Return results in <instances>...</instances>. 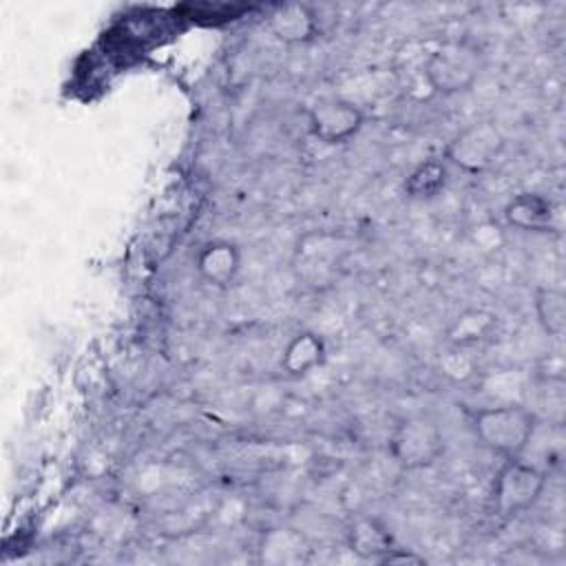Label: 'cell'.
Returning a JSON list of instances; mask_svg holds the SVG:
<instances>
[{
	"mask_svg": "<svg viewBox=\"0 0 566 566\" xmlns=\"http://www.w3.org/2000/svg\"><path fill=\"white\" fill-rule=\"evenodd\" d=\"M546 486V471L524 458L504 460L493 480V509L502 517L531 509Z\"/></svg>",
	"mask_w": 566,
	"mask_h": 566,
	"instance_id": "cell-4",
	"label": "cell"
},
{
	"mask_svg": "<svg viewBox=\"0 0 566 566\" xmlns=\"http://www.w3.org/2000/svg\"><path fill=\"white\" fill-rule=\"evenodd\" d=\"M504 144L506 139L502 130L493 122L480 119L467 124L449 139L444 148V159L469 175H480L497 161Z\"/></svg>",
	"mask_w": 566,
	"mask_h": 566,
	"instance_id": "cell-5",
	"label": "cell"
},
{
	"mask_svg": "<svg viewBox=\"0 0 566 566\" xmlns=\"http://www.w3.org/2000/svg\"><path fill=\"white\" fill-rule=\"evenodd\" d=\"M268 29L283 44H307L318 35V15L305 2L276 4L268 13Z\"/></svg>",
	"mask_w": 566,
	"mask_h": 566,
	"instance_id": "cell-7",
	"label": "cell"
},
{
	"mask_svg": "<svg viewBox=\"0 0 566 566\" xmlns=\"http://www.w3.org/2000/svg\"><path fill=\"white\" fill-rule=\"evenodd\" d=\"M469 347H453L449 345V352L440 356V369L444 376L453 380H467L473 374V358L467 354Z\"/></svg>",
	"mask_w": 566,
	"mask_h": 566,
	"instance_id": "cell-16",
	"label": "cell"
},
{
	"mask_svg": "<svg viewBox=\"0 0 566 566\" xmlns=\"http://www.w3.org/2000/svg\"><path fill=\"white\" fill-rule=\"evenodd\" d=\"M480 51L467 40H447L424 62V80L433 93H467L480 77Z\"/></svg>",
	"mask_w": 566,
	"mask_h": 566,
	"instance_id": "cell-2",
	"label": "cell"
},
{
	"mask_svg": "<svg viewBox=\"0 0 566 566\" xmlns=\"http://www.w3.org/2000/svg\"><path fill=\"white\" fill-rule=\"evenodd\" d=\"M195 268L208 285L228 287L241 270V250L228 239L206 241L195 256Z\"/></svg>",
	"mask_w": 566,
	"mask_h": 566,
	"instance_id": "cell-8",
	"label": "cell"
},
{
	"mask_svg": "<svg viewBox=\"0 0 566 566\" xmlns=\"http://www.w3.org/2000/svg\"><path fill=\"white\" fill-rule=\"evenodd\" d=\"M347 548L363 559H382L396 548L394 535L376 515H358L347 526Z\"/></svg>",
	"mask_w": 566,
	"mask_h": 566,
	"instance_id": "cell-10",
	"label": "cell"
},
{
	"mask_svg": "<svg viewBox=\"0 0 566 566\" xmlns=\"http://www.w3.org/2000/svg\"><path fill=\"white\" fill-rule=\"evenodd\" d=\"M497 329V316L484 307L460 312L447 327V343L453 347H473L489 340Z\"/></svg>",
	"mask_w": 566,
	"mask_h": 566,
	"instance_id": "cell-12",
	"label": "cell"
},
{
	"mask_svg": "<svg viewBox=\"0 0 566 566\" xmlns=\"http://www.w3.org/2000/svg\"><path fill=\"white\" fill-rule=\"evenodd\" d=\"M259 553L268 564H298L307 559L310 544L296 528H276L263 537Z\"/></svg>",
	"mask_w": 566,
	"mask_h": 566,
	"instance_id": "cell-13",
	"label": "cell"
},
{
	"mask_svg": "<svg viewBox=\"0 0 566 566\" xmlns=\"http://www.w3.org/2000/svg\"><path fill=\"white\" fill-rule=\"evenodd\" d=\"M504 221L522 232L546 234L555 230V208L539 192H520L506 201Z\"/></svg>",
	"mask_w": 566,
	"mask_h": 566,
	"instance_id": "cell-9",
	"label": "cell"
},
{
	"mask_svg": "<svg viewBox=\"0 0 566 566\" xmlns=\"http://www.w3.org/2000/svg\"><path fill=\"white\" fill-rule=\"evenodd\" d=\"M382 564H422V557L413 555V553H402L400 548H394L389 555H385L380 559Z\"/></svg>",
	"mask_w": 566,
	"mask_h": 566,
	"instance_id": "cell-17",
	"label": "cell"
},
{
	"mask_svg": "<svg viewBox=\"0 0 566 566\" xmlns=\"http://www.w3.org/2000/svg\"><path fill=\"white\" fill-rule=\"evenodd\" d=\"M327 354L325 340L316 332H298L290 338L281 354V369L290 378H301L323 365Z\"/></svg>",
	"mask_w": 566,
	"mask_h": 566,
	"instance_id": "cell-11",
	"label": "cell"
},
{
	"mask_svg": "<svg viewBox=\"0 0 566 566\" xmlns=\"http://www.w3.org/2000/svg\"><path fill=\"white\" fill-rule=\"evenodd\" d=\"M447 164L440 159H427L422 164H418L405 179L402 190L409 199L416 201H427L438 197L444 186H447Z\"/></svg>",
	"mask_w": 566,
	"mask_h": 566,
	"instance_id": "cell-14",
	"label": "cell"
},
{
	"mask_svg": "<svg viewBox=\"0 0 566 566\" xmlns=\"http://www.w3.org/2000/svg\"><path fill=\"white\" fill-rule=\"evenodd\" d=\"M310 133L323 144H345L365 124L358 104L343 97H321L307 108Z\"/></svg>",
	"mask_w": 566,
	"mask_h": 566,
	"instance_id": "cell-6",
	"label": "cell"
},
{
	"mask_svg": "<svg viewBox=\"0 0 566 566\" xmlns=\"http://www.w3.org/2000/svg\"><path fill=\"white\" fill-rule=\"evenodd\" d=\"M533 307L539 327L544 334L559 338L566 327V298L564 292L557 287H537L533 296Z\"/></svg>",
	"mask_w": 566,
	"mask_h": 566,
	"instance_id": "cell-15",
	"label": "cell"
},
{
	"mask_svg": "<svg viewBox=\"0 0 566 566\" xmlns=\"http://www.w3.org/2000/svg\"><path fill=\"white\" fill-rule=\"evenodd\" d=\"M537 422L539 418L531 409L511 402L475 411L471 427L482 447L511 460L524 455Z\"/></svg>",
	"mask_w": 566,
	"mask_h": 566,
	"instance_id": "cell-1",
	"label": "cell"
},
{
	"mask_svg": "<svg viewBox=\"0 0 566 566\" xmlns=\"http://www.w3.org/2000/svg\"><path fill=\"white\" fill-rule=\"evenodd\" d=\"M444 453V438L436 420L409 416L394 424L389 436V455L405 471L431 467Z\"/></svg>",
	"mask_w": 566,
	"mask_h": 566,
	"instance_id": "cell-3",
	"label": "cell"
}]
</instances>
